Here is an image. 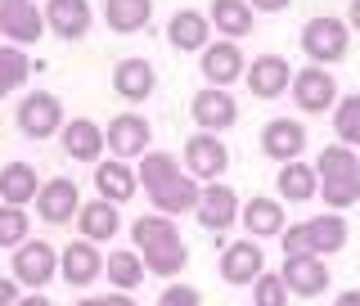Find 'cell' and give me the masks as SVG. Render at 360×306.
Segmentation results:
<instances>
[{"mask_svg": "<svg viewBox=\"0 0 360 306\" xmlns=\"http://www.w3.org/2000/svg\"><path fill=\"white\" fill-rule=\"evenodd\" d=\"M221 275H225V284H257V279L266 275L262 248H257L252 239L230 243V248H225V257H221Z\"/></svg>", "mask_w": 360, "mask_h": 306, "instance_id": "30bf717a", "label": "cell"}, {"mask_svg": "<svg viewBox=\"0 0 360 306\" xmlns=\"http://www.w3.org/2000/svg\"><path fill=\"white\" fill-rule=\"evenodd\" d=\"M347 23H352V27L360 32V0H352V9H347Z\"/></svg>", "mask_w": 360, "mask_h": 306, "instance_id": "b9f144b4", "label": "cell"}, {"mask_svg": "<svg viewBox=\"0 0 360 306\" xmlns=\"http://www.w3.org/2000/svg\"><path fill=\"white\" fill-rule=\"evenodd\" d=\"M153 203H158V212H189V208H198V198H202V189L194 185V176H172V180H162L158 189H149Z\"/></svg>", "mask_w": 360, "mask_h": 306, "instance_id": "d6986e66", "label": "cell"}, {"mask_svg": "<svg viewBox=\"0 0 360 306\" xmlns=\"http://www.w3.org/2000/svg\"><path fill=\"white\" fill-rule=\"evenodd\" d=\"M185 162H189V176L217 180L225 172V162H230V153H225V144L212 131H202V135H194V140L185 144Z\"/></svg>", "mask_w": 360, "mask_h": 306, "instance_id": "4fadbf2b", "label": "cell"}, {"mask_svg": "<svg viewBox=\"0 0 360 306\" xmlns=\"http://www.w3.org/2000/svg\"><path fill=\"white\" fill-rule=\"evenodd\" d=\"M22 5H27V0H0V23H5L9 14H18Z\"/></svg>", "mask_w": 360, "mask_h": 306, "instance_id": "ab89813d", "label": "cell"}, {"mask_svg": "<svg viewBox=\"0 0 360 306\" xmlns=\"http://www.w3.org/2000/svg\"><path fill=\"white\" fill-rule=\"evenodd\" d=\"M262 149H266V158H275V162H297V153L307 149V127H302V122H288V117L266 122Z\"/></svg>", "mask_w": 360, "mask_h": 306, "instance_id": "9c48e42d", "label": "cell"}, {"mask_svg": "<svg viewBox=\"0 0 360 306\" xmlns=\"http://www.w3.org/2000/svg\"><path fill=\"white\" fill-rule=\"evenodd\" d=\"M104 140H108L112 153L135 158V153H144V144H149V122L135 117V113H122V117L108 122V135H104Z\"/></svg>", "mask_w": 360, "mask_h": 306, "instance_id": "e0dca14e", "label": "cell"}, {"mask_svg": "<svg viewBox=\"0 0 360 306\" xmlns=\"http://www.w3.org/2000/svg\"><path fill=\"white\" fill-rule=\"evenodd\" d=\"M338 248H347V221L338 212L311 217L284 234V257H324V253H338Z\"/></svg>", "mask_w": 360, "mask_h": 306, "instance_id": "3957f363", "label": "cell"}, {"mask_svg": "<svg viewBox=\"0 0 360 306\" xmlns=\"http://www.w3.org/2000/svg\"><path fill=\"white\" fill-rule=\"evenodd\" d=\"M0 306H18V284L0 279Z\"/></svg>", "mask_w": 360, "mask_h": 306, "instance_id": "74e56055", "label": "cell"}, {"mask_svg": "<svg viewBox=\"0 0 360 306\" xmlns=\"http://www.w3.org/2000/svg\"><path fill=\"white\" fill-rule=\"evenodd\" d=\"M99 270H104V257H99L86 239L63 248V279H68V284H90Z\"/></svg>", "mask_w": 360, "mask_h": 306, "instance_id": "cb8c5ba5", "label": "cell"}, {"mask_svg": "<svg viewBox=\"0 0 360 306\" xmlns=\"http://www.w3.org/2000/svg\"><path fill=\"white\" fill-rule=\"evenodd\" d=\"M77 306H108L104 298H86V302H77Z\"/></svg>", "mask_w": 360, "mask_h": 306, "instance_id": "f6af8a7d", "label": "cell"}, {"mask_svg": "<svg viewBox=\"0 0 360 306\" xmlns=\"http://www.w3.org/2000/svg\"><path fill=\"white\" fill-rule=\"evenodd\" d=\"M54 270H59V257H54V248L50 243H22L18 253H14V275H18V284H50L54 279Z\"/></svg>", "mask_w": 360, "mask_h": 306, "instance_id": "8fae6325", "label": "cell"}, {"mask_svg": "<svg viewBox=\"0 0 360 306\" xmlns=\"http://www.w3.org/2000/svg\"><path fill=\"white\" fill-rule=\"evenodd\" d=\"M135 243H140V262L153 270V275H176L189 262V248L180 243V230L172 225V217H140L135 221Z\"/></svg>", "mask_w": 360, "mask_h": 306, "instance_id": "6da1fadb", "label": "cell"}, {"mask_svg": "<svg viewBox=\"0 0 360 306\" xmlns=\"http://www.w3.org/2000/svg\"><path fill=\"white\" fill-rule=\"evenodd\" d=\"M140 275H144V262L135 253H112L108 257V279L117 288H135V284H140Z\"/></svg>", "mask_w": 360, "mask_h": 306, "instance_id": "d6a6232c", "label": "cell"}, {"mask_svg": "<svg viewBox=\"0 0 360 306\" xmlns=\"http://www.w3.org/2000/svg\"><path fill=\"white\" fill-rule=\"evenodd\" d=\"M37 208H41V217L50 225L68 221L72 212H82V208H77V185H72V180H50V185L37 194Z\"/></svg>", "mask_w": 360, "mask_h": 306, "instance_id": "ffe728a7", "label": "cell"}, {"mask_svg": "<svg viewBox=\"0 0 360 306\" xmlns=\"http://www.w3.org/2000/svg\"><path fill=\"white\" fill-rule=\"evenodd\" d=\"M41 27H45V18L37 14V5H22L18 14H9L5 23H0V32H5L9 41H18V45L37 41V37H41Z\"/></svg>", "mask_w": 360, "mask_h": 306, "instance_id": "4dcf8cb0", "label": "cell"}, {"mask_svg": "<svg viewBox=\"0 0 360 306\" xmlns=\"http://www.w3.org/2000/svg\"><path fill=\"white\" fill-rule=\"evenodd\" d=\"M104 144H108L104 131H99L95 122H86V117H77V122H68V127H63V149L72 153V158H82V162H95Z\"/></svg>", "mask_w": 360, "mask_h": 306, "instance_id": "7402d4cb", "label": "cell"}, {"mask_svg": "<svg viewBox=\"0 0 360 306\" xmlns=\"http://www.w3.org/2000/svg\"><path fill=\"white\" fill-rule=\"evenodd\" d=\"M292 68L288 59H279V54H262V59H252V68H248V90H252L257 99H275L284 95V90L292 86Z\"/></svg>", "mask_w": 360, "mask_h": 306, "instance_id": "52a82bcc", "label": "cell"}, {"mask_svg": "<svg viewBox=\"0 0 360 306\" xmlns=\"http://www.w3.org/2000/svg\"><path fill=\"white\" fill-rule=\"evenodd\" d=\"M243 54H239V45L234 41H217V45H207L202 50V77H207L212 86H230L234 77H243Z\"/></svg>", "mask_w": 360, "mask_h": 306, "instance_id": "9a60e30c", "label": "cell"}, {"mask_svg": "<svg viewBox=\"0 0 360 306\" xmlns=\"http://www.w3.org/2000/svg\"><path fill=\"white\" fill-rule=\"evenodd\" d=\"M112 86H117L122 99H144L153 90V68L144 59H122L117 72H112Z\"/></svg>", "mask_w": 360, "mask_h": 306, "instance_id": "d4e9b609", "label": "cell"}, {"mask_svg": "<svg viewBox=\"0 0 360 306\" xmlns=\"http://www.w3.org/2000/svg\"><path fill=\"white\" fill-rule=\"evenodd\" d=\"M167 37H172L176 50H207V18L194 14V9H180L172 27H167Z\"/></svg>", "mask_w": 360, "mask_h": 306, "instance_id": "484cf974", "label": "cell"}, {"mask_svg": "<svg viewBox=\"0 0 360 306\" xmlns=\"http://www.w3.org/2000/svg\"><path fill=\"white\" fill-rule=\"evenodd\" d=\"M347 45H352V32H347L342 18H311L307 27H302V50H307L311 63L329 68L347 54Z\"/></svg>", "mask_w": 360, "mask_h": 306, "instance_id": "277c9868", "label": "cell"}, {"mask_svg": "<svg viewBox=\"0 0 360 306\" xmlns=\"http://www.w3.org/2000/svg\"><path fill=\"white\" fill-rule=\"evenodd\" d=\"M63 122V108L54 95H45V90H37V95H27L18 104V127L32 135V140H45V135H54Z\"/></svg>", "mask_w": 360, "mask_h": 306, "instance_id": "8992f818", "label": "cell"}, {"mask_svg": "<svg viewBox=\"0 0 360 306\" xmlns=\"http://www.w3.org/2000/svg\"><path fill=\"white\" fill-rule=\"evenodd\" d=\"M292 0H252V9H262V14H279V9H288Z\"/></svg>", "mask_w": 360, "mask_h": 306, "instance_id": "f35d334b", "label": "cell"}, {"mask_svg": "<svg viewBox=\"0 0 360 306\" xmlns=\"http://www.w3.org/2000/svg\"><path fill=\"white\" fill-rule=\"evenodd\" d=\"M18 306H50V302H45V298H41V293H32V298H22Z\"/></svg>", "mask_w": 360, "mask_h": 306, "instance_id": "ee69618b", "label": "cell"}, {"mask_svg": "<svg viewBox=\"0 0 360 306\" xmlns=\"http://www.w3.org/2000/svg\"><path fill=\"white\" fill-rule=\"evenodd\" d=\"M198 221H202V230H217V234L230 230V225L239 221V194H234L230 185H217V180H212L198 198Z\"/></svg>", "mask_w": 360, "mask_h": 306, "instance_id": "ba28073f", "label": "cell"}, {"mask_svg": "<svg viewBox=\"0 0 360 306\" xmlns=\"http://www.w3.org/2000/svg\"><path fill=\"white\" fill-rule=\"evenodd\" d=\"M284 284L297 298H315V293L329 288V270L320 257H284Z\"/></svg>", "mask_w": 360, "mask_h": 306, "instance_id": "5bb4252c", "label": "cell"}, {"mask_svg": "<svg viewBox=\"0 0 360 306\" xmlns=\"http://www.w3.org/2000/svg\"><path fill=\"white\" fill-rule=\"evenodd\" d=\"M239 221L248 225V239H270V234H284V208L279 198H248Z\"/></svg>", "mask_w": 360, "mask_h": 306, "instance_id": "2e32d148", "label": "cell"}, {"mask_svg": "<svg viewBox=\"0 0 360 306\" xmlns=\"http://www.w3.org/2000/svg\"><path fill=\"white\" fill-rule=\"evenodd\" d=\"M333 306H360V288H352V293H342Z\"/></svg>", "mask_w": 360, "mask_h": 306, "instance_id": "60d3db41", "label": "cell"}, {"mask_svg": "<svg viewBox=\"0 0 360 306\" xmlns=\"http://www.w3.org/2000/svg\"><path fill=\"white\" fill-rule=\"evenodd\" d=\"M50 27L59 32V37L68 41H77V37H86V27H90V5L86 0H50Z\"/></svg>", "mask_w": 360, "mask_h": 306, "instance_id": "44dd1931", "label": "cell"}, {"mask_svg": "<svg viewBox=\"0 0 360 306\" xmlns=\"http://www.w3.org/2000/svg\"><path fill=\"white\" fill-rule=\"evenodd\" d=\"M27 72H32V63L22 50H0V95H9Z\"/></svg>", "mask_w": 360, "mask_h": 306, "instance_id": "836d02e7", "label": "cell"}, {"mask_svg": "<svg viewBox=\"0 0 360 306\" xmlns=\"http://www.w3.org/2000/svg\"><path fill=\"white\" fill-rule=\"evenodd\" d=\"M292 99H297L302 113H324V108H333V104H338V82H333V72H329V68H320V63L302 68V72L292 77Z\"/></svg>", "mask_w": 360, "mask_h": 306, "instance_id": "5b68a950", "label": "cell"}, {"mask_svg": "<svg viewBox=\"0 0 360 306\" xmlns=\"http://www.w3.org/2000/svg\"><path fill=\"white\" fill-rule=\"evenodd\" d=\"M104 302H108V306H135V302L127 298V293H112V298H104Z\"/></svg>", "mask_w": 360, "mask_h": 306, "instance_id": "7bdbcfd3", "label": "cell"}, {"mask_svg": "<svg viewBox=\"0 0 360 306\" xmlns=\"http://www.w3.org/2000/svg\"><path fill=\"white\" fill-rule=\"evenodd\" d=\"M275 185H279V198H288V203H307V198L320 194V176H315V167H307V162H284L279 176H275Z\"/></svg>", "mask_w": 360, "mask_h": 306, "instance_id": "ac0fdd59", "label": "cell"}, {"mask_svg": "<svg viewBox=\"0 0 360 306\" xmlns=\"http://www.w3.org/2000/svg\"><path fill=\"white\" fill-rule=\"evenodd\" d=\"M22 234H27V217H22L18 208H5L0 212V248L22 243Z\"/></svg>", "mask_w": 360, "mask_h": 306, "instance_id": "d590c367", "label": "cell"}, {"mask_svg": "<svg viewBox=\"0 0 360 306\" xmlns=\"http://www.w3.org/2000/svg\"><path fill=\"white\" fill-rule=\"evenodd\" d=\"M333 131H338V140L352 149V144H360V95L352 99H338V108H333Z\"/></svg>", "mask_w": 360, "mask_h": 306, "instance_id": "1f68e13d", "label": "cell"}, {"mask_svg": "<svg viewBox=\"0 0 360 306\" xmlns=\"http://www.w3.org/2000/svg\"><path fill=\"white\" fill-rule=\"evenodd\" d=\"M315 176H320V194L333 212L360 203V158L347 144H329L315 162Z\"/></svg>", "mask_w": 360, "mask_h": 306, "instance_id": "7a4b0ae2", "label": "cell"}, {"mask_svg": "<svg viewBox=\"0 0 360 306\" xmlns=\"http://www.w3.org/2000/svg\"><path fill=\"white\" fill-rule=\"evenodd\" d=\"M117 212H112V203L108 198H99V203H90V208H82V230H86V239H112L117 234Z\"/></svg>", "mask_w": 360, "mask_h": 306, "instance_id": "f546056e", "label": "cell"}, {"mask_svg": "<svg viewBox=\"0 0 360 306\" xmlns=\"http://www.w3.org/2000/svg\"><path fill=\"white\" fill-rule=\"evenodd\" d=\"M212 23L225 37H248L252 32V5L248 0H212Z\"/></svg>", "mask_w": 360, "mask_h": 306, "instance_id": "4316f807", "label": "cell"}, {"mask_svg": "<svg viewBox=\"0 0 360 306\" xmlns=\"http://www.w3.org/2000/svg\"><path fill=\"white\" fill-rule=\"evenodd\" d=\"M0 194H5L9 208H22V203L37 194V172H32L27 162H9L5 172H0Z\"/></svg>", "mask_w": 360, "mask_h": 306, "instance_id": "83f0119b", "label": "cell"}, {"mask_svg": "<svg viewBox=\"0 0 360 306\" xmlns=\"http://www.w3.org/2000/svg\"><path fill=\"white\" fill-rule=\"evenodd\" d=\"M153 14V0H104V18L112 32H122V37H131V32H140L144 23Z\"/></svg>", "mask_w": 360, "mask_h": 306, "instance_id": "603a6c76", "label": "cell"}, {"mask_svg": "<svg viewBox=\"0 0 360 306\" xmlns=\"http://www.w3.org/2000/svg\"><path fill=\"white\" fill-rule=\"evenodd\" d=\"M189 113H194V122L202 131H225L234 127V117H239V108H234V99L225 95L221 86H207L194 95V104H189Z\"/></svg>", "mask_w": 360, "mask_h": 306, "instance_id": "7c38bea8", "label": "cell"}, {"mask_svg": "<svg viewBox=\"0 0 360 306\" xmlns=\"http://www.w3.org/2000/svg\"><path fill=\"white\" fill-rule=\"evenodd\" d=\"M95 185H99V194H104L108 203H127L135 194V172L122 167V162H104L95 172Z\"/></svg>", "mask_w": 360, "mask_h": 306, "instance_id": "f1b7e54d", "label": "cell"}, {"mask_svg": "<svg viewBox=\"0 0 360 306\" xmlns=\"http://www.w3.org/2000/svg\"><path fill=\"white\" fill-rule=\"evenodd\" d=\"M158 306H198V293L185 288V284H176V288L162 293V302H158Z\"/></svg>", "mask_w": 360, "mask_h": 306, "instance_id": "8d00e7d4", "label": "cell"}, {"mask_svg": "<svg viewBox=\"0 0 360 306\" xmlns=\"http://www.w3.org/2000/svg\"><path fill=\"white\" fill-rule=\"evenodd\" d=\"M257 293V306H288V284H284V275H262L252 284Z\"/></svg>", "mask_w": 360, "mask_h": 306, "instance_id": "e575fe53", "label": "cell"}]
</instances>
